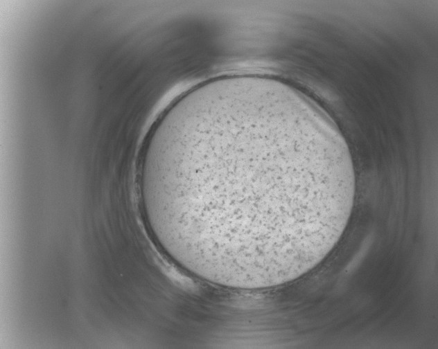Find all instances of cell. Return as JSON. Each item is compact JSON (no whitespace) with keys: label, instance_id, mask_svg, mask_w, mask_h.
<instances>
[{"label":"cell","instance_id":"obj_1","mask_svg":"<svg viewBox=\"0 0 438 349\" xmlns=\"http://www.w3.org/2000/svg\"><path fill=\"white\" fill-rule=\"evenodd\" d=\"M141 186L151 230L179 265L240 289L283 285L341 238L355 197L351 155L312 99L234 75L177 99L151 132Z\"/></svg>","mask_w":438,"mask_h":349}]
</instances>
